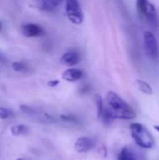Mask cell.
<instances>
[{"label": "cell", "mask_w": 159, "mask_h": 160, "mask_svg": "<svg viewBox=\"0 0 159 160\" xmlns=\"http://www.w3.org/2000/svg\"><path fill=\"white\" fill-rule=\"evenodd\" d=\"M106 108L110 112L112 119L131 120L135 118L134 110L115 92L110 91L106 96Z\"/></svg>", "instance_id": "1"}, {"label": "cell", "mask_w": 159, "mask_h": 160, "mask_svg": "<svg viewBox=\"0 0 159 160\" xmlns=\"http://www.w3.org/2000/svg\"><path fill=\"white\" fill-rule=\"evenodd\" d=\"M132 138L138 146L145 149L152 148L155 145V140L149 130L140 123H133L129 127Z\"/></svg>", "instance_id": "2"}, {"label": "cell", "mask_w": 159, "mask_h": 160, "mask_svg": "<svg viewBox=\"0 0 159 160\" xmlns=\"http://www.w3.org/2000/svg\"><path fill=\"white\" fill-rule=\"evenodd\" d=\"M65 10L67 19L74 24L80 25L83 22V13L78 0H65Z\"/></svg>", "instance_id": "3"}, {"label": "cell", "mask_w": 159, "mask_h": 160, "mask_svg": "<svg viewBox=\"0 0 159 160\" xmlns=\"http://www.w3.org/2000/svg\"><path fill=\"white\" fill-rule=\"evenodd\" d=\"M143 42L145 52L149 57L152 59H157L159 55V48L155 35L150 31H145L143 34Z\"/></svg>", "instance_id": "4"}, {"label": "cell", "mask_w": 159, "mask_h": 160, "mask_svg": "<svg viewBox=\"0 0 159 160\" xmlns=\"http://www.w3.org/2000/svg\"><path fill=\"white\" fill-rule=\"evenodd\" d=\"M118 160H146L143 153L132 146H125L118 155Z\"/></svg>", "instance_id": "5"}, {"label": "cell", "mask_w": 159, "mask_h": 160, "mask_svg": "<svg viewBox=\"0 0 159 160\" xmlns=\"http://www.w3.org/2000/svg\"><path fill=\"white\" fill-rule=\"evenodd\" d=\"M21 31L22 35L27 38L40 37L44 34L43 28L36 23H24L21 26Z\"/></svg>", "instance_id": "6"}, {"label": "cell", "mask_w": 159, "mask_h": 160, "mask_svg": "<svg viewBox=\"0 0 159 160\" xmlns=\"http://www.w3.org/2000/svg\"><path fill=\"white\" fill-rule=\"evenodd\" d=\"M64 0H34L35 7L42 11H52L59 7Z\"/></svg>", "instance_id": "7"}, {"label": "cell", "mask_w": 159, "mask_h": 160, "mask_svg": "<svg viewBox=\"0 0 159 160\" xmlns=\"http://www.w3.org/2000/svg\"><path fill=\"white\" fill-rule=\"evenodd\" d=\"M94 146H95V141L89 137H81L74 143L75 150L79 153L88 152L92 148H94Z\"/></svg>", "instance_id": "8"}, {"label": "cell", "mask_w": 159, "mask_h": 160, "mask_svg": "<svg viewBox=\"0 0 159 160\" xmlns=\"http://www.w3.org/2000/svg\"><path fill=\"white\" fill-rule=\"evenodd\" d=\"M80 60H81L80 53L76 51H68V52H65L60 59L61 63L64 66L68 67V68L77 65L80 62Z\"/></svg>", "instance_id": "9"}, {"label": "cell", "mask_w": 159, "mask_h": 160, "mask_svg": "<svg viewBox=\"0 0 159 160\" xmlns=\"http://www.w3.org/2000/svg\"><path fill=\"white\" fill-rule=\"evenodd\" d=\"M142 18L145 19L150 23H153V24L157 23V12L156 7L149 1L147 2L146 6L144 8Z\"/></svg>", "instance_id": "10"}, {"label": "cell", "mask_w": 159, "mask_h": 160, "mask_svg": "<svg viewBox=\"0 0 159 160\" xmlns=\"http://www.w3.org/2000/svg\"><path fill=\"white\" fill-rule=\"evenodd\" d=\"M83 77V72L79 68H67L64 71L62 78L67 82H76Z\"/></svg>", "instance_id": "11"}, {"label": "cell", "mask_w": 159, "mask_h": 160, "mask_svg": "<svg viewBox=\"0 0 159 160\" xmlns=\"http://www.w3.org/2000/svg\"><path fill=\"white\" fill-rule=\"evenodd\" d=\"M136 85L141 92H142L146 95H150V96L153 95V88L150 85V83H148L147 82L142 81V80H137Z\"/></svg>", "instance_id": "12"}, {"label": "cell", "mask_w": 159, "mask_h": 160, "mask_svg": "<svg viewBox=\"0 0 159 160\" xmlns=\"http://www.w3.org/2000/svg\"><path fill=\"white\" fill-rule=\"evenodd\" d=\"M10 132L13 136L24 135L28 132V127L24 125H14L10 128Z\"/></svg>", "instance_id": "13"}, {"label": "cell", "mask_w": 159, "mask_h": 160, "mask_svg": "<svg viewBox=\"0 0 159 160\" xmlns=\"http://www.w3.org/2000/svg\"><path fill=\"white\" fill-rule=\"evenodd\" d=\"M96 104H97V117H101V114L104 111V102L102 100V98L99 95L96 96Z\"/></svg>", "instance_id": "14"}, {"label": "cell", "mask_w": 159, "mask_h": 160, "mask_svg": "<svg viewBox=\"0 0 159 160\" xmlns=\"http://www.w3.org/2000/svg\"><path fill=\"white\" fill-rule=\"evenodd\" d=\"M12 69L17 72H22L26 69V66L23 62L16 61V62L12 63Z\"/></svg>", "instance_id": "15"}, {"label": "cell", "mask_w": 159, "mask_h": 160, "mask_svg": "<svg viewBox=\"0 0 159 160\" xmlns=\"http://www.w3.org/2000/svg\"><path fill=\"white\" fill-rule=\"evenodd\" d=\"M147 2H148V0H137V2H136V7H137L138 14H139L141 17L142 16L144 8H145Z\"/></svg>", "instance_id": "16"}, {"label": "cell", "mask_w": 159, "mask_h": 160, "mask_svg": "<svg viewBox=\"0 0 159 160\" xmlns=\"http://www.w3.org/2000/svg\"><path fill=\"white\" fill-rule=\"evenodd\" d=\"M13 114V112L10 110H7L6 108H0V118L1 119H7L10 117Z\"/></svg>", "instance_id": "17"}, {"label": "cell", "mask_w": 159, "mask_h": 160, "mask_svg": "<svg viewBox=\"0 0 159 160\" xmlns=\"http://www.w3.org/2000/svg\"><path fill=\"white\" fill-rule=\"evenodd\" d=\"M60 118L65 121V122H71V123H76L78 121V118L74 115H70V114H61Z\"/></svg>", "instance_id": "18"}, {"label": "cell", "mask_w": 159, "mask_h": 160, "mask_svg": "<svg viewBox=\"0 0 159 160\" xmlns=\"http://www.w3.org/2000/svg\"><path fill=\"white\" fill-rule=\"evenodd\" d=\"M58 83H59V81L54 80V81H50V82H48V85H49L50 87H54V86L58 85Z\"/></svg>", "instance_id": "19"}, {"label": "cell", "mask_w": 159, "mask_h": 160, "mask_svg": "<svg viewBox=\"0 0 159 160\" xmlns=\"http://www.w3.org/2000/svg\"><path fill=\"white\" fill-rule=\"evenodd\" d=\"M4 59H5V57H4V54L0 52V62H2V61H4Z\"/></svg>", "instance_id": "20"}, {"label": "cell", "mask_w": 159, "mask_h": 160, "mask_svg": "<svg viewBox=\"0 0 159 160\" xmlns=\"http://www.w3.org/2000/svg\"><path fill=\"white\" fill-rule=\"evenodd\" d=\"M155 128H156V129H157V130L159 132V126H156V127H155Z\"/></svg>", "instance_id": "21"}, {"label": "cell", "mask_w": 159, "mask_h": 160, "mask_svg": "<svg viewBox=\"0 0 159 160\" xmlns=\"http://www.w3.org/2000/svg\"><path fill=\"white\" fill-rule=\"evenodd\" d=\"M16 160H24V159H22V158H18V159H16Z\"/></svg>", "instance_id": "22"}, {"label": "cell", "mask_w": 159, "mask_h": 160, "mask_svg": "<svg viewBox=\"0 0 159 160\" xmlns=\"http://www.w3.org/2000/svg\"><path fill=\"white\" fill-rule=\"evenodd\" d=\"M0 30H1V24H0Z\"/></svg>", "instance_id": "23"}]
</instances>
